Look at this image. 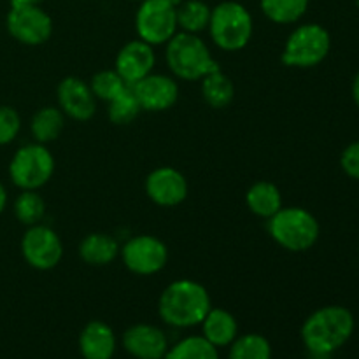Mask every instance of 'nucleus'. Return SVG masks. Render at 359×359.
<instances>
[{"instance_id":"21","label":"nucleus","mask_w":359,"mask_h":359,"mask_svg":"<svg viewBox=\"0 0 359 359\" xmlns=\"http://www.w3.org/2000/svg\"><path fill=\"white\" fill-rule=\"evenodd\" d=\"M63 128H65V114L62 112V109L53 107V105L39 109L30 121L32 137L35 139V142L44 144V146L55 142L62 135Z\"/></svg>"},{"instance_id":"30","label":"nucleus","mask_w":359,"mask_h":359,"mask_svg":"<svg viewBox=\"0 0 359 359\" xmlns=\"http://www.w3.org/2000/svg\"><path fill=\"white\" fill-rule=\"evenodd\" d=\"M21 130V118L11 105H0V146H7L18 137Z\"/></svg>"},{"instance_id":"2","label":"nucleus","mask_w":359,"mask_h":359,"mask_svg":"<svg viewBox=\"0 0 359 359\" xmlns=\"http://www.w3.org/2000/svg\"><path fill=\"white\" fill-rule=\"evenodd\" d=\"M354 332V316L342 305L312 312L302 326V342L314 356H328L344 346Z\"/></svg>"},{"instance_id":"22","label":"nucleus","mask_w":359,"mask_h":359,"mask_svg":"<svg viewBox=\"0 0 359 359\" xmlns=\"http://www.w3.org/2000/svg\"><path fill=\"white\" fill-rule=\"evenodd\" d=\"M200 91L207 105L212 109H224L233 102L235 84L223 70L209 74L200 81Z\"/></svg>"},{"instance_id":"29","label":"nucleus","mask_w":359,"mask_h":359,"mask_svg":"<svg viewBox=\"0 0 359 359\" xmlns=\"http://www.w3.org/2000/svg\"><path fill=\"white\" fill-rule=\"evenodd\" d=\"M128 84L123 81V77L119 76L116 70H100V72L95 74L91 77L90 88L93 91L95 98L97 100L111 102L112 98L118 97Z\"/></svg>"},{"instance_id":"23","label":"nucleus","mask_w":359,"mask_h":359,"mask_svg":"<svg viewBox=\"0 0 359 359\" xmlns=\"http://www.w3.org/2000/svg\"><path fill=\"white\" fill-rule=\"evenodd\" d=\"M311 0H259L263 14L277 25L298 23L305 16Z\"/></svg>"},{"instance_id":"25","label":"nucleus","mask_w":359,"mask_h":359,"mask_svg":"<svg viewBox=\"0 0 359 359\" xmlns=\"http://www.w3.org/2000/svg\"><path fill=\"white\" fill-rule=\"evenodd\" d=\"M228 359H272V346L259 333L238 335L230 344Z\"/></svg>"},{"instance_id":"8","label":"nucleus","mask_w":359,"mask_h":359,"mask_svg":"<svg viewBox=\"0 0 359 359\" xmlns=\"http://www.w3.org/2000/svg\"><path fill=\"white\" fill-rule=\"evenodd\" d=\"M135 30L147 44H167L179 32L177 6L172 0H142L135 14Z\"/></svg>"},{"instance_id":"11","label":"nucleus","mask_w":359,"mask_h":359,"mask_svg":"<svg viewBox=\"0 0 359 359\" xmlns=\"http://www.w3.org/2000/svg\"><path fill=\"white\" fill-rule=\"evenodd\" d=\"M6 25L11 37L25 46H41L53 35L51 16L41 6L11 7Z\"/></svg>"},{"instance_id":"32","label":"nucleus","mask_w":359,"mask_h":359,"mask_svg":"<svg viewBox=\"0 0 359 359\" xmlns=\"http://www.w3.org/2000/svg\"><path fill=\"white\" fill-rule=\"evenodd\" d=\"M44 0H9L11 7H25V6H41Z\"/></svg>"},{"instance_id":"1","label":"nucleus","mask_w":359,"mask_h":359,"mask_svg":"<svg viewBox=\"0 0 359 359\" xmlns=\"http://www.w3.org/2000/svg\"><path fill=\"white\" fill-rule=\"evenodd\" d=\"M212 309L205 286L191 279H179L168 284L158 300V314L172 328L198 326Z\"/></svg>"},{"instance_id":"3","label":"nucleus","mask_w":359,"mask_h":359,"mask_svg":"<svg viewBox=\"0 0 359 359\" xmlns=\"http://www.w3.org/2000/svg\"><path fill=\"white\" fill-rule=\"evenodd\" d=\"M167 65L175 77L182 81H202L219 70L209 48L196 34L179 30L167 42Z\"/></svg>"},{"instance_id":"6","label":"nucleus","mask_w":359,"mask_h":359,"mask_svg":"<svg viewBox=\"0 0 359 359\" xmlns=\"http://www.w3.org/2000/svg\"><path fill=\"white\" fill-rule=\"evenodd\" d=\"M330 48H332L330 32L319 23H305L287 35L280 60L286 67L312 69L328 56Z\"/></svg>"},{"instance_id":"36","label":"nucleus","mask_w":359,"mask_h":359,"mask_svg":"<svg viewBox=\"0 0 359 359\" xmlns=\"http://www.w3.org/2000/svg\"><path fill=\"white\" fill-rule=\"evenodd\" d=\"M133 2H142V0H133Z\"/></svg>"},{"instance_id":"4","label":"nucleus","mask_w":359,"mask_h":359,"mask_svg":"<svg viewBox=\"0 0 359 359\" xmlns=\"http://www.w3.org/2000/svg\"><path fill=\"white\" fill-rule=\"evenodd\" d=\"M272 241L290 252H305L319 238V223L314 214L304 207H283L266 219Z\"/></svg>"},{"instance_id":"20","label":"nucleus","mask_w":359,"mask_h":359,"mask_svg":"<svg viewBox=\"0 0 359 359\" xmlns=\"http://www.w3.org/2000/svg\"><path fill=\"white\" fill-rule=\"evenodd\" d=\"M245 205L255 216L262 217V219H270L284 207L283 195L273 182L258 181L245 193Z\"/></svg>"},{"instance_id":"12","label":"nucleus","mask_w":359,"mask_h":359,"mask_svg":"<svg viewBox=\"0 0 359 359\" xmlns=\"http://www.w3.org/2000/svg\"><path fill=\"white\" fill-rule=\"evenodd\" d=\"M146 195L160 207H177L188 196V181L184 174L174 167H158L144 182Z\"/></svg>"},{"instance_id":"16","label":"nucleus","mask_w":359,"mask_h":359,"mask_svg":"<svg viewBox=\"0 0 359 359\" xmlns=\"http://www.w3.org/2000/svg\"><path fill=\"white\" fill-rule=\"evenodd\" d=\"M123 347L135 359H163L168 351V339L158 326L139 323L123 333Z\"/></svg>"},{"instance_id":"34","label":"nucleus","mask_w":359,"mask_h":359,"mask_svg":"<svg viewBox=\"0 0 359 359\" xmlns=\"http://www.w3.org/2000/svg\"><path fill=\"white\" fill-rule=\"evenodd\" d=\"M353 98L359 107V72L356 74V77H354V81H353Z\"/></svg>"},{"instance_id":"14","label":"nucleus","mask_w":359,"mask_h":359,"mask_svg":"<svg viewBox=\"0 0 359 359\" xmlns=\"http://www.w3.org/2000/svg\"><path fill=\"white\" fill-rule=\"evenodd\" d=\"M133 91L142 111L163 112L174 107L179 100V86L174 77L153 74L133 84Z\"/></svg>"},{"instance_id":"15","label":"nucleus","mask_w":359,"mask_h":359,"mask_svg":"<svg viewBox=\"0 0 359 359\" xmlns=\"http://www.w3.org/2000/svg\"><path fill=\"white\" fill-rule=\"evenodd\" d=\"M154 65H156V55H154L153 46L147 42L135 39L123 46L116 55L114 70L123 77L128 86H133L149 76L153 72Z\"/></svg>"},{"instance_id":"13","label":"nucleus","mask_w":359,"mask_h":359,"mask_svg":"<svg viewBox=\"0 0 359 359\" xmlns=\"http://www.w3.org/2000/svg\"><path fill=\"white\" fill-rule=\"evenodd\" d=\"M56 98L63 114L74 121H90L97 112V98L90 84L84 83L81 77L69 76L60 81Z\"/></svg>"},{"instance_id":"27","label":"nucleus","mask_w":359,"mask_h":359,"mask_svg":"<svg viewBox=\"0 0 359 359\" xmlns=\"http://www.w3.org/2000/svg\"><path fill=\"white\" fill-rule=\"evenodd\" d=\"M163 359H219L217 347L207 342L202 335H191L168 347Z\"/></svg>"},{"instance_id":"19","label":"nucleus","mask_w":359,"mask_h":359,"mask_svg":"<svg viewBox=\"0 0 359 359\" xmlns=\"http://www.w3.org/2000/svg\"><path fill=\"white\" fill-rule=\"evenodd\" d=\"M119 251L121 248L118 241L112 235L102 233V231L88 233L79 244L81 259L90 266L111 265L119 256Z\"/></svg>"},{"instance_id":"33","label":"nucleus","mask_w":359,"mask_h":359,"mask_svg":"<svg viewBox=\"0 0 359 359\" xmlns=\"http://www.w3.org/2000/svg\"><path fill=\"white\" fill-rule=\"evenodd\" d=\"M6 207H7V189L6 186L2 184V181H0V214L6 210Z\"/></svg>"},{"instance_id":"24","label":"nucleus","mask_w":359,"mask_h":359,"mask_svg":"<svg viewBox=\"0 0 359 359\" xmlns=\"http://www.w3.org/2000/svg\"><path fill=\"white\" fill-rule=\"evenodd\" d=\"M210 11L203 0H182L177 6V28L198 35L209 27Z\"/></svg>"},{"instance_id":"17","label":"nucleus","mask_w":359,"mask_h":359,"mask_svg":"<svg viewBox=\"0 0 359 359\" xmlns=\"http://www.w3.org/2000/svg\"><path fill=\"white\" fill-rule=\"evenodd\" d=\"M116 346L114 330L98 319L88 323L79 335V353L84 359H112Z\"/></svg>"},{"instance_id":"26","label":"nucleus","mask_w":359,"mask_h":359,"mask_svg":"<svg viewBox=\"0 0 359 359\" xmlns=\"http://www.w3.org/2000/svg\"><path fill=\"white\" fill-rule=\"evenodd\" d=\"M14 216L25 226H34L42 221L46 214V202L37 189H21L14 200Z\"/></svg>"},{"instance_id":"7","label":"nucleus","mask_w":359,"mask_h":359,"mask_svg":"<svg viewBox=\"0 0 359 359\" xmlns=\"http://www.w3.org/2000/svg\"><path fill=\"white\" fill-rule=\"evenodd\" d=\"M55 174V158L44 144H27L13 154L9 177L20 189H41Z\"/></svg>"},{"instance_id":"5","label":"nucleus","mask_w":359,"mask_h":359,"mask_svg":"<svg viewBox=\"0 0 359 359\" xmlns=\"http://www.w3.org/2000/svg\"><path fill=\"white\" fill-rule=\"evenodd\" d=\"M210 39L223 51H241L249 44L255 32V21L248 7L235 0H224L210 11Z\"/></svg>"},{"instance_id":"35","label":"nucleus","mask_w":359,"mask_h":359,"mask_svg":"<svg viewBox=\"0 0 359 359\" xmlns=\"http://www.w3.org/2000/svg\"><path fill=\"white\" fill-rule=\"evenodd\" d=\"M354 4H356V6L359 7V0H354Z\"/></svg>"},{"instance_id":"28","label":"nucleus","mask_w":359,"mask_h":359,"mask_svg":"<svg viewBox=\"0 0 359 359\" xmlns=\"http://www.w3.org/2000/svg\"><path fill=\"white\" fill-rule=\"evenodd\" d=\"M107 116L111 119V123L114 125H130L137 116L142 112L139 100L135 97V91L132 86H126L121 93L116 98H112L111 102H107Z\"/></svg>"},{"instance_id":"31","label":"nucleus","mask_w":359,"mask_h":359,"mask_svg":"<svg viewBox=\"0 0 359 359\" xmlns=\"http://www.w3.org/2000/svg\"><path fill=\"white\" fill-rule=\"evenodd\" d=\"M340 167L349 177L359 181V142H353L340 154Z\"/></svg>"},{"instance_id":"9","label":"nucleus","mask_w":359,"mask_h":359,"mask_svg":"<svg viewBox=\"0 0 359 359\" xmlns=\"http://www.w3.org/2000/svg\"><path fill=\"white\" fill-rule=\"evenodd\" d=\"M123 263L135 276H154L161 272L168 262V249L161 238L154 235H135L123 244Z\"/></svg>"},{"instance_id":"18","label":"nucleus","mask_w":359,"mask_h":359,"mask_svg":"<svg viewBox=\"0 0 359 359\" xmlns=\"http://www.w3.org/2000/svg\"><path fill=\"white\" fill-rule=\"evenodd\" d=\"M202 326V337L207 342L212 344L214 347H230L238 337V323L231 312L224 309H210L203 321L200 323Z\"/></svg>"},{"instance_id":"10","label":"nucleus","mask_w":359,"mask_h":359,"mask_svg":"<svg viewBox=\"0 0 359 359\" xmlns=\"http://www.w3.org/2000/svg\"><path fill=\"white\" fill-rule=\"evenodd\" d=\"M21 255L32 269L41 270V272L53 270L62 262V238L53 228L41 223L28 226L21 238Z\"/></svg>"}]
</instances>
